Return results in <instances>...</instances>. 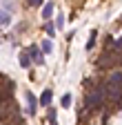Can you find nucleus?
Returning a JSON list of instances; mask_svg holds the SVG:
<instances>
[{"label":"nucleus","instance_id":"f257e3e1","mask_svg":"<svg viewBox=\"0 0 122 125\" xmlns=\"http://www.w3.org/2000/svg\"><path fill=\"white\" fill-rule=\"evenodd\" d=\"M106 96H109L111 101H118L122 96V72H115L111 74L109 78H106Z\"/></svg>","mask_w":122,"mask_h":125},{"label":"nucleus","instance_id":"f03ea898","mask_svg":"<svg viewBox=\"0 0 122 125\" xmlns=\"http://www.w3.org/2000/svg\"><path fill=\"white\" fill-rule=\"evenodd\" d=\"M104 101V87H96V89H91L87 94V98H84V107L89 109V112H93V109H98Z\"/></svg>","mask_w":122,"mask_h":125},{"label":"nucleus","instance_id":"7ed1b4c3","mask_svg":"<svg viewBox=\"0 0 122 125\" xmlns=\"http://www.w3.org/2000/svg\"><path fill=\"white\" fill-rule=\"evenodd\" d=\"M13 9H16V5H13V2H2V5H0V27H7V25L11 22Z\"/></svg>","mask_w":122,"mask_h":125},{"label":"nucleus","instance_id":"20e7f679","mask_svg":"<svg viewBox=\"0 0 122 125\" xmlns=\"http://www.w3.org/2000/svg\"><path fill=\"white\" fill-rule=\"evenodd\" d=\"M27 56H29V62H36V65H44V58H42V52H40V47H38V45H31V47H29Z\"/></svg>","mask_w":122,"mask_h":125},{"label":"nucleus","instance_id":"39448f33","mask_svg":"<svg viewBox=\"0 0 122 125\" xmlns=\"http://www.w3.org/2000/svg\"><path fill=\"white\" fill-rule=\"evenodd\" d=\"M24 98H27V114H36V107H38V103H36V96L31 92H24Z\"/></svg>","mask_w":122,"mask_h":125},{"label":"nucleus","instance_id":"423d86ee","mask_svg":"<svg viewBox=\"0 0 122 125\" xmlns=\"http://www.w3.org/2000/svg\"><path fill=\"white\" fill-rule=\"evenodd\" d=\"M40 105H44V107H49V105H51V89H44V92H42V96H40Z\"/></svg>","mask_w":122,"mask_h":125},{"label":"nucleus","instance_id":"0eeeda50","mask_svg":"<svg viewBox=\"0 0 122 125\" xmlns=\"http://www.w3.org/2000/svg\"><path fill=\"white\" fill-rule=\"evenodd\" d=\"M51 13H53V2H47L42 7V16L44 18H51Z\"/></svg>","mask_w":122,"mask_h":125},{"label":"nucleus","instance_id":"6e6552de","mask_svg":"<svg viewBox=\"0 0 122 125\" xmlns=\"http://www.w3.org/2000/svg\"><path fill=\"white\" fill-rule=\"evenodd\" d=\"M51 49H53L51 40H44V42H42V47H40V52H42V54H51Z\"/></svg>","mask_w":122,"mask_h":125},{"label":"nucleus","instance_id":"1a4fd4ad","mask_svg":"<svg viewBox=\"0 0 122 125\" xmlns=\"http://www.w3.org/2000/svg\"><path fill=\"white\" fill-rule=\"evenodd\" d=\"M60 105H62V107H69L71 105V94H65V96L60 98Z\"/></svg>","mask_w":122,"mask_h":125},{"label":"nucleus","instance_id":"9d476101","mask_svg":"<svg viewBox=\"0 0 122 125\" xmlns=\"http://www.w3.org/2000/svg\"><path fill=\"white\" fill-rule=\"evenodd\" d=\"M49 123H51V125H58V116H56V109H53V107L49 109Z\"/></svg>","mask_w":122,"mask_h":125},{"label":"nucleus","instance_id":"9b49d317","mask_svg":"<svg viewBox=\"0 0 122 125\" xmlns=\"http://www.w3.org/2000/svg\"><path fill=\"white\" fill-rule=\"evenodd\" d=\"M20 65H22V67H29V65H31V62H29V56H27V52H24V54H20Z\"/></svg>","mask_w":122,"mask_h":125},{"label":"nucleus","instance_id":"f8f14e48","mask_svg":"<svg viewBox=\"0 0 122 125\" xmlns=\"http://www.w3.org/2000/svg\"><path fill=\"white\" fill-rule=\"evenodd\" d=\"M93 45H96V31H93V34H91V38L87 40V49H91Z\"/></svg>","mask_w":122,"mask_h":125},{"label":"nucleus","instance_id":"ddd939ff","mask_svg":"<svg viewBox=\"0 0 122 125\" xmlns=\"http://www.w3.org/2000/svg\"><path fill=\"white\" fill-rule=\"evenodd\" d=\"M65 27V16H58V22H56V29H62Z\"/></svg>","mask_w":122,"mask_h":125},{"label":"nucleus","instance_id":"4468645a","mask_svg":"<svg viewBox=\"0 0 122 125\" xmlns=\"http://www.w3.org/2000/svg\"><path fill=\"white\" fill-rule=\"evenodd\" d=\"M47 34H49V36H53V34H56V27H53L51 22H47Z\"/></svg>","mask_w":122,"mask_h":125},{"label":"nucleus","instance_id":"2eb2a0df","mask_svg":"<svg viewBox=\"0 0 122 125\" xmlns=\"http://www.w3.org/2000/svg\"><path fill=\"white\" fill-rule=\"evenodd\" d=\"M44 2V0H29V5H31V7H40Z\"/></svg>","mask_w":122,"mask_h":125}]
</instances>
